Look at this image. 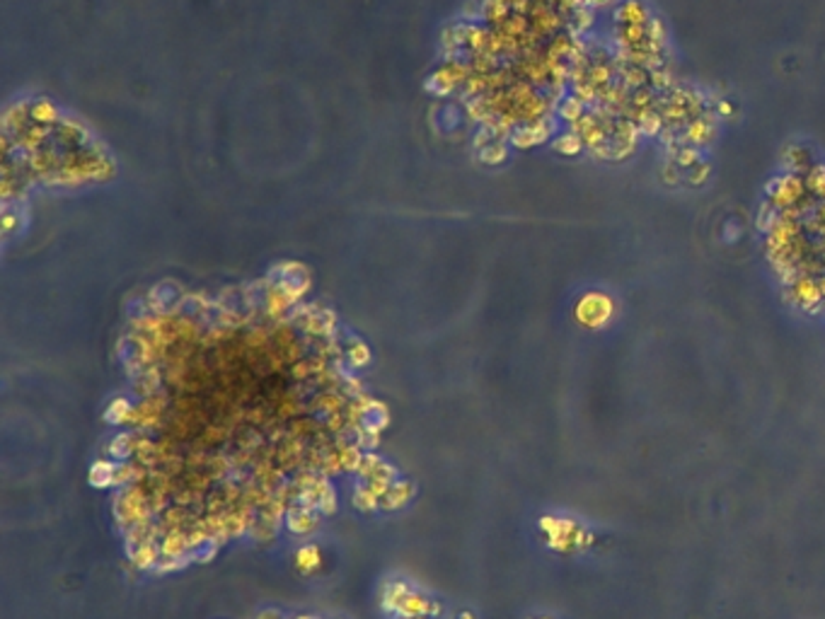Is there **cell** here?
I'll use <instances>...</instances> for the list:
<instances>
[{
  "label": "cell",
  "instance_id": "1",
  "mask_svg": "<svg viewBox=\"0 0 825 619\" xmlns=\"http://www.w3.org/2000/svg\"><path fill=\"white\" fill-rule=\"evenodd\" d=\"M458 619H472V615L470 612H462V615H458Z\"/></svg>",
  "mask_w": 825,
  "mask_h": 619
}]
</instances>
